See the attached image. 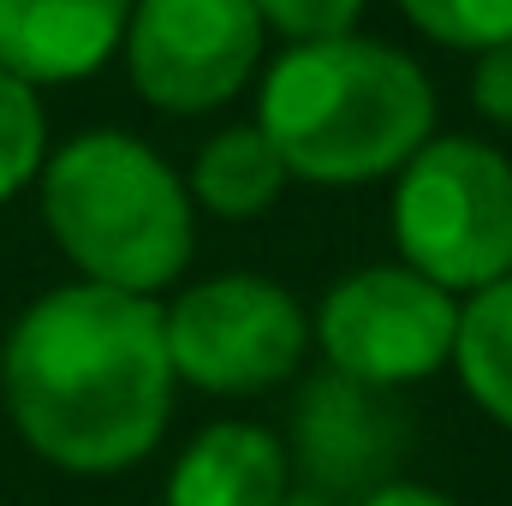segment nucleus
I'll list each match as a JSON object with an SVG mask.
<instances>
[{
    "label": "nucleus",
    "mask_w": 512,
    "mask_h": 506,
    "mask_svg": "<svg viewBox=\"0 0 512 506\" xmlns=\"http://www.w3.org/2000/svg\"><path fill=\"white\" fill-rule=\"evenodd\" d=\"M161 304L114 286L36 298L0 352V393L18 435L60 471L108 477L137 465L173 411Z\"/></svg>",
    "instance_id": "obj_1"
},
{
    "label": "nucleus",
    "mask_w": 512,
    "mask_h": 506,
    "mask_svg": "<svg viewBox=\"0 0 512 506\" xmlns=\"http://www.w3.org/2000/svg\"><path fill=\"white\" fill-rule=\"evenodd\" d=\"M435 126L429 78L382 42H310L268 66L256 131L280 167L310 185H364L399 173Z\"/></svg>",
    "instance_id": "obj_2"
},
{
    "label": "nucleus",
    "mask_w": 512,
    "mask_h": 506,
    "mask_svg": "<svg viewBox=\"0 0 512 506\" xmlns=\"http://www.w3.org/2000/svg\"><path fill=\"white\" fill-rule=\"evenodd\" d=\"M42 215L90 286L149 298L191 262L185 185L155 149L120 131H90L48 161Z\"/></svg>",
    "instance_id": "obj_3"
},
{
    "label": "nucleus",
    "mask_w": 512,
    "mask_h": 506,
    "mask_svg": "<svg viewBox=\"0 0 512 506\" xmlns=\"http://www.w3.org/2000/svg\"><path fill=\"white\" fill-rule=\"evenodd\" d=\"M393 239L405 268L441 292H483L512 274V167L471 137H429L393 191Z\"/></svg>",
    "instance_id": "obj_4"
},
{
    "label": "nucleus",
    "mask_w": 512,
    "mask_h": 506,
    "mask_svg": "<svg viewBox=\"0 0 512 506\" xmlns=\"http://www.w3.org/2000/svg\"><path fill=\"white\" fill-rule=\"evenodd\" d=\"M167 322V358L173 376L203 393H268L298 370L310 322L298 298L262 274H221L191 286Z\"/></svg>",
    "instance_id": "obj_5"
},
{
    "label": "nucleus",
    "mask_w": 512,
    "mask_h": 506,
    "mask_svg": "<svg viewBox=\"0 0 512 506\" xmlns=\"http://www.w3.org/2000/svg\"><path fill=\"white\" fill-rule=\"evenodd\" d=\"M316 340L334 376L393 393L453 364L459 304L417 268H358L322 298Z\"/></svg>",
    "instance_id": "obj_6"
},
{
    "label": "nucleus",
    "mask_w": 512,
    "mask_h": 506,
    "mask_svg": "<svg viewBox=\"0 0 512 506\" xmlns=\"http://www.w3.org/2000/svg\"><path fill=\"white\" fill-rule=\"evenodd\" d=\"M262 54L251 0H137L126 24L131 84L167 114H209L233 102Z\"/></svg>",
    "instance_id": "obj_7"
},
{
    "label": "nucleus",
    "mask_w": 512,
    "mask_h": 506,
    "mask_svg": "<svg viewBox=\"0 0 512 506\" xmlns=\"http://www.w3.org/2000/svg\"><path fill=\"white\" fill-rule=\"evenodd\" d=\"M292 447L304 465V483L322 501H364L393 483L405 453V411L387 387H364L352 376H322L298 393L292 411Z\"/></svg>",
    "instance_id": "obj_8"
},
{
    "label": "nucleus",
    "mask_w": 512,
    "mask_h": 506,
    "mask_svg": "<svg viewBox=\"0 0 512 506\" xmlns=\"http://www.w3.org/2000/svg\"><path fill=\"white\" fill-rule=\"evenodd\" d=\"M131 24V0H0V72L66 84L96 72Z\"/></svg>",
    "instance_id": "obj_9"
},
{
    "label": "nucleus",
    "mask_w": 512,
    "mask_h": 506,
    "mask_svg": "<svg viewBox=\"0 0 512 506\" xmlns=\"http://www.w3.org/2000/svg\"><path fill=\"white\" fill-rule=\"evenodd\" d=\"M280 495H286V447L256 423L203 429L167 483V506H280Z\"/></svg>",
    "instance_id": "obj_10"
},
{
    "label": "nucleus",
    "mask_w": 512,
    "mask_h": 506,
    "mask_svg": "<svg viewBox=\"0 0 512 506\" xmlns=\"http://www.w3.org/2000/svg\"><path fill=\"white\" fill-rule=\"evenodd\" d=\"M286 179H292V173L280 167L274 143L256 126H233V131H221V137H209L203 155H197V167H191L197 203L215 209V215H227V221L262 215V209L280 197Z\"/></svg>",
    "instance_id": "obj_11"
},
{
    "label": "nucleus",
    "mask_w": 512,
    "mask_h": 506,
    "mask_svg": "<svg viewBox=\"0 0 512 506\" xmlns=\"http://www.w3.org/2000/svg\"><path fill=\"white\" fill-rule=\"evenodd\" d=\"M453 364L465 393L512 429V274L471 292V304L459 310V340H453Z\"/></svg>",
    "instance_id": "obj_12"
},
{
    "label": "nucleus",
    "mask_w": 512,
    "mask_h": 506,
    "mask_svg": "<svg viewBox=\"0 0 512 506\" xmlns=\"http://www.w3.org/2000/svg\"><path fill=\"white\" fill-rule=\"evenodd\" d=\"M405 18L435 36L441 48H507L512 42V0H399Z\"/></svg>",
    "instance_id": "obj_13"
},
{
    "label": "nucleus",
    "mask_w": 512,
    "mask_h": 506,
    "mask_svg": "<svg viewBox=\"0 0 512 506\" xmlns=\"http://www.w3.org/2000/svg\"><path fill=\"white\" fill-rule=\"evenodd\" d=\"M42 167V102L24 78L0 72V203Z\"/></svg>",
    "instance_id": "obj_14"
},
{
    "label": "nucleus",
    "mask_w": 512,
    "mask_h": 506,
    "mask_svg": "<svg viewBox=\"0 0 512 506\" xmlns=\"http://www.w3.org/2000/svg\"><path fill=\"white\" fill-rule=\"evenodd\" d=\"M251 6H256V18H262V30L274 24V30L292 36L298 48L352 36V24H358V12H364V0H251Z\"/></svg>",
    "instance_id": "obj_15"
},
{
    "label": "nucleus",
    "mask_w": 512,
    "mask_h": 506,
    "mask_svg": "<svg viewBox=\"0 0 512 506\" xmlns=\"http://www.w3.org/2000/svg\"><path fill=\"white\" fill-rule=\"evenodd\" d=\"M471 96H477V108H483L495 126H512V42L507 48H489V54L477 60Z\"/></svg>",
    "instance_id": "obj_16"
},
{
    "label": "nucleus",
    "mask_w": 512,
    "mask_h": 506,
    "mask_svg": "<svg viewBox=\"0 0 512 506\" xmlns=\"http://www.w3.org/2000/svg\"><path fill=\"white\" fill-rule=\"evenodd\" d=\"M352 506H459V501H447V495H435L423 483H387V489H376V495H364Z\"/></svg>",
    "instance_id": "obj_17"
},
{
    "label": "nucleus",
    "mask_w": 512,
    "mask_h": 506,
    "mask_svg": "<svg viewBox=\"0 0 512 506\" xmlns=\"http://www.w3.org/2000/svg\"><path fill=\"white\" fill-rule=\"evenodd\" d=\"M280 506H334V501H322L316 489H286V495H280Z\"/></svg>",
    "instance_id": "obj_18"
}]
</instances>
